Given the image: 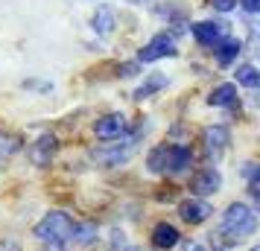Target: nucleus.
<instances>
[{
	"mask_svg": "<svg viewBox=\"0 0 260 251\" xmlns=\"http://www.w3.org/2000/svg\"><path fill=\"white\" fill-rule=\"evenodd\" d=\"M176 53H178L176 38L167 35V32H158L149 44H143V47L138 50V61H141V64H149V61L167 59V56H176Z\"/></svg>",
	"mask_w": 260,
	"mask_h": 251,
	"instance_id": "obj_4",
	"label": "nucleus"
},
{
	"mask_svg": "<svg viewBox=\"0 0 260 251\" xmlns=\"http://www.w3.org/2000/svg\"><path fill=\"white\" fill-rule=\"evenodd\" d=\"M56 149H59V140H56V134H41L36 144L29 146V161H32L36 167H47L50 158L56 155Z\"/></svg>",
	"mask_w": 260,
	"mask_h": 251,
	"instance_id": "obj_7",
	"label": "nucleus"
},
{
	"mask_svg": "<svg viewBox=\"0 0 260 251\" xmlns=\"http://www.w3.org/2000/svg\"><path fill=\"white\" fill-rule=\"evenodd\" d=\"M190 29H193V35H196V41H199V44H205V47H216V44L225 38V32H228V24L199 21V24H193Z\"/></svg>",
	"mask_w": 260,
	"mask_h": 251,
	"instance_id": "obj_6",
	"label": "nucleus"
},
{
	"mask_svg": "<svg viewBox=\"0 0 260 251\" xmlns=\"http://www.w3.org/2000/svg\"><path fill=\"white\" fill-rule=\"evenodd\" d=\"M187 251H205V248H202L199 242H187Z\"/></svg>",
	"mask_w": 260,
	"mask_h": 251,
	"instance_id": "obj_22",
	"label": "nucleus"
},
{
	"mask_svg": "<svg viewBox=\"0 0 260 251\" xmlns=\"http://www.w3.org/2000/svg\"><path fill=\"white\" fill-rule=\"evenodd\" d=\"M193 161V152L187 146H155L146 164L152 172H184Z\"/></svg>",
	"mask_w": 260,
	"mask_h": 251,
	"instance_id": "obj_2",
	"label": "nucleus"
},
{
	"mask_svg": "<svg viewBox=\"0 0 260 251\" xmlns=\"http://www.w3.org/2000/svg\"><path fill=\"white\" fill-rule=\"evenodd\" d=\"M237 82L243 85V88H251V91H254L260 85V73L254 70L251 64H243V67H237Z\"/></svg>",
	"mask_w": 260,
	"mask_h": 251,
	"instance_id": "obj_18",
	"label": "nucleus"
},
{
	"mask_svg": "<svg viewBox=\"0 0 260 251\" xmlns=\"http://www.w3.org/2000/svg\"><path fill=\"white\" fill-rule=\"evenodd\" d=\"M164 85H167V76H164V73H152V76H149V79H146V82L138 88V91H135V99H146V96H152L155 91H161Z\"/></svg>",
	"mask_w": 260,
	"mask_h": 251,
	"instance_id": "obj_16",
	"label": "nucleus"
},
{
	"mask_svg": "<svg viewBox=\"0 0 260 251\" xmlns=\"http://www.w3.org/2000/svg\"><path fill=\"white\" fill-rule=\"evenodd\" d=\"M176 242H178V231L173 225H167V222L155 225V231H152V245L155 248H173Z\"/></svg>",
	"mask_w": 260,
	"mask_h": 251,
	"instance_id": "obj_13",
	"label": "nucleus"
},
{
	"mask_svg": "<svg viewBox=\"0 0 260 251\" xmlns=\"http://www.w3.org/2000/svg\"><path fill=\"white\" fill-rule=\"evenodd\" d=\"M202 140H205V149H208L213 158H219L225 152L228 140H231V134H228L225 126H208V129L202 132Z\"/></svg>",
	"mask_w": 260,
	"mask_h": 251,
	"instance_id": "obj_10",
	"label": "nucleus"
},
{
	"mask_svg": "<svg viewBox=\"0 0 260 251\" xmlns=\"http://www.w3.org/2000/svg\"><path fill=\"white\" fill-rule=\"evenodd\" d=\"M237 6V0H213V9H219V12H231Z\"/></svg>",
	"mask_w": 260,
	"mask_h": 251,
	"instance_id": "obj_20",
	"label": "nucleus"
},
{
	"mask_svg": "<svg viewBox=\"0 0 260 251\" xmlns=\"http://www.w3.org/2000/svg\"><path fill=\"white\" fill-rule=\"evenodd\" d=\"M94 132L100 140H117L120 134L126 132V117L123 114H106L94 123Z\"/></svg>",
	"mask_w": 260,
	"mask_h": 251,
	"instance_id": "obj_8",
	"label": "nucleus"
},
{
	"mask_svg": "<svg viewBox=\"0 0 260 251\" xmlns=\"http://www.w3.org/2000/svg\"><path fill=\"white\" fill-rule=\"evenodd\" d=\"M208 102L211 105H237V85L225 82L219 88H213L211 96H208Z\"/></svg>",
	"mask_w": 260,
	"mask_h": 251,
	"instance_id": "obj_14",
	"label": "nucleus"
},
{
	"mask_svg": "<svg viewBox=\"0 0 260 251\" xmlns=\"http://www.w3.org/2000/svg\"><path fill=\"white\" fill-rule=\"evenodd\" d=\"M243 6H246V12H257L260 9V0H240Z\"/></svg>",
	"mask_w": 260,
	"mask_h": 251,
	"instance_id": "obj_21",
	"label": "nucleus"
},
{
	"mask_svg": "<svg viewBox=\"0 0 260 251\" xmlns=\"http://www.w3.org/2000/svg\"><path fill=\"white\" fill-rule=\"evenodd\" d=\"M73 222L68 213H61V210H53V213H47L41 222L36 225V234L41 242H50V245H61V242H68V239H73Z\"/></svg>",
	"mask_w": 260,
	"mask_h": 251,
	"instance_id": "obj_3",
	"label": "nucleus"
},
{
	"mask_svg": "<svg viewBox=\"0 0 260 251\" xmlns=\"http://www.w3.org/2000/svg\"><path fill=\"white\" fill-rule=\"evenodd\" d=\"M254 228H257L254 210L237 202V204H231V207L225 210L219 234H222V239H228V242H243V239H248L251 234H254Z\"/></svg>",
	"mask_w": 260,
	"mask_h": 251,
	"instance_id": "obj_1",
	"label": "nucleus"
},
{
	"mask_svg": "<svg viewBox=\"0 0 260 251\" xmlns=\"http://www.w3.org/2000/svg\"><path fill=\"white\" fill-rule=\"evenodd\" d=\"M178 213H181L184 222L199 225V222H205L213 210H211V204H205V202H181V204H178Z\"/></svg>",
	"mask_w": 260,
	"mask_h": 251,
	"instance_id": "obj_12",
	"label": "nucleus"
},
{
	"mask_svg": "<svg viewBox=\"0 0 260 251\" xmlns=\"http://www.w3.org/2000/svg\"><path fill=\"white\" fill-rule=\"evenodd\" d=\"M73 234H76V242H79V245H88V242L94 239L96 228L94 225H82V228H73Z\"/></svg>",
	"mask_w": 260,
	"mask_h": 251,
	"instance_id": "obj_19",
	"label": "nucleus"
},
{
	"mask_svg": "<svg viewBox=\"0 0 260 251\" xmlns=\"http://www.w3.org/2000/svg\"><path fill=\"white\" fill-rule=\"evenodd\" d=\"M126 3H135V6H143V3H152V0H126Z\"/></svg>",
	"mask_w": 260,
	"mask_h": 251,
	"instance_id": "obj_23",
	"label": "nucleus"
},
{
	"mask_svg": "<svg viewBox=\"0 0 260 251\" xmlns=\"http://www.w3.org/2000/svg\"><path fill=\"white\" fill-rule=\"evenodd\" d=\"M18 149H21V137H18V134L0 132V164H3L6 158H12Z\"/></svg>",
	"mask_w": 260,
	"mask_h": 251,
	"instance_id": "obj_17",
	"label": "nucleus"
},
{
	"mask_svg": "<svg viewBox=\"0 0 260 251\" xmlns=\"http://www.w3.org/2000/svg\"><path fill=\"white\" fill-rule=\"evenodd\" d=\"M132 152H135V137L123 140V144L114 146V149H94V158L100 161V164H106V167H117V164H123V161H129Z\"/></svg>",
	"mask_w": 260,
	"mask_h": 251,
	"instance_id": "obj_9",
	"label": "nucleus"
},
{
	"mask_svg": "<svg viewBox=\"0 0 260 251\" xmlns=\"http://www.w3.org/2000/svg\"><path fill=\"white\" fill-rule=\"evenodd\" d=\"M91 24H94V32H96V35L108 38L111 32H114V26H117V15H114V9H111V6H96L94 18H91Z\"/></svg>",
	"mask_w": 260,
	"mask_h": 251,
	"instance_id": "obj_11",
	"label": "nucleus"
},
{
	"mask_svg": "<svg viewBox=\"0 0 260 251\" xmlns=\"http://www.w3.org/2000/svg\"><path fill=\"white\" fill-rule=\"evenodd\" d=\"M219 184H222L219 169L205 167V169H199V172L190 178V193H196V196H213V193L219 190Z\"/></svg>",
	"mask_w": 260,
	"mask_h": 251,
	"instance_id": "obj_5",
	"label": "nucleus"
},
{
	"mask_svg": "<svg viewBox=\"0 0 260 251\" xmlns=\"http://www.w3.org/2000/svg\"><path fill=\"white\" fill-rule=\"evenodd\" d=\"M237 53H240V41L237 38H222L216 44V61L219 64H231L237 59Z\"/></svg>",
	"mask_w": 260,
	"mask_h": 251,
	"instance_id": "obj_15",
	"label": "nucleus"
}]
</instances>
